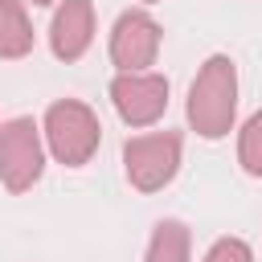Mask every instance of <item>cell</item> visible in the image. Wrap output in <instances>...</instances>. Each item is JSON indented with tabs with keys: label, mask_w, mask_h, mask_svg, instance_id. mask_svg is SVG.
Returning a JSON list of instances; mask_svg holds the SVG:
<instances>
[{
	"label": "cell",
	"mask_w": 262,
	"mask_h": 262,
	"mask_svg": "<svg viewBox=\"0 0 262 262\" xmlns=\"http://www.w3.org/2000/svg\"><path fill=\"white\" fill-rule=\"evenodd\" d=\"M45 139H49V151H53L57 164L82 168V164H90V156L102 143V123L86 102L57 98L45 111Z\"/></svg>",
	"instance_id": "cell-2"
},
{
	"label": "cell",
	"mask_w": 262,
	"mask_h": 262,
	"mask_svg": "<svg viewBox=\"0 0 262 262\" xmlns=\"http://www.w3.org/2000/svg\"><path fill=\"white\" fill-rule=\"evenodd\" d=\"M147 4H156V0H147Z\"/></svg>",
	"instance_id": "cell-13"
},
{
	"label": "cell",
	"mask_w": 262,
	"mask_h": 262,
	"mask_svg": "<svg viewBox=\"0 0 262 262\" xmlns=\"http://www.w3.org/2000/svg\"><path fill=\"white\" fill-rule=\"evenodd\" d=\"M237 160L250 176H262V111H254L242 127V139H237Z\"/></svg>",
	"instance_id": "cell-10"
},
{
	"label": "cell",
	"mask_w": 262,
	"mask_h": 262,
	"mask_svg": "<svg viewBox=\"0 0 262 262\" xmlns=\"http://www.w3.org/2000/svg\"><path fill=\"white\" fill-rule=\"evenodd\" d=\"M45 172V147L33 119L16 115L0 123V180L8 192H29Z\"/></svg>",
	"instance_id": "cell-3"
},
{
	"label": "cell",
	"mask_w": 262,
	"mask_h": 262,
	"mask_svg": "<svg viewBox=\"0 0 262 262\" xmlns=\"http://www.w3.org/2000/svg\"><path fill=\"white\" fill-rule=\"evenodd\" d=\"M123 168L131 188L139 192H160L172 184L180 168V135L176 131H156V135H135L123 143Z\"/></svg>",
	"instance_id": "cell-4"
},
{
	"label": "cell",
	"mask_w": 262,
	"mask_h": 262,
	"mask_svg": "<svg viewBox=\"0 0 262 262\" xmlns=\"http://www.w3.org/2000/svg\"><path fill=\"white\" fill-rule=\"evenodd\" d=\"M143 262H192L188 258V229H184V221L164 217L151 229V246H147Z\"/></svg>",
	"instance_id": "cell-9"
},
{
	"label": "cell",
	"mask_w": 262,
	"mask_h": 262,
	"mask_svg": "<svg viewBox=\"0 0 262 262\" xmlns=\"http://www.w3.org/2000/svg\"><path fill=\"white\" fill-rule=\"evenodd\" d=\"M94 41V4L90 0H61L49 25V49L57 61H78Z\"/></svg>",
	"instance_id": "cell-7"
},
{
	"label": "cell",
	"mask_w": 262,
	"mask_h": 262,
	"mask_svg": "<svg viewBox=\"0 0 262 262\" xmlns=\"http://www.w3.org/2000/svg\"><path fill=\"white\" fill-rule=\"evenodd\" d=\"M33 4H41V8H45V4H53V0H33Z\"/></svg>",
	"instance_id": "cell-12"
},
{
	"label": "cell",
	"mask_w": 262,
	"mask_h": 262,
	"mask_svg": "<svg viewBox=\"0 0 262 262\" xmlns=\"http://www.w3.org/2000/svg\"><path fill=\"white\" fill-rule=\"evenodd\" d=\"M156 53H160V25L139 8L123 12L111 29V61L119 66V74L147 70L156 61Z\"/></svg>",
	"instance_id": "cell-6"
},
{
	"label": "cell",
	"mask_w": 262,
	"mask_h": 262,
	"mask_svg": "<svg viewBox=\"0 0 262 262\" xmlns=\"http://www.w3.org/2000/svg\"><path fill=\"white\" fill-rule=\"evenodd\" d=\"M233 115H237V66L225 53H213L188 86V123L196 135L221 139L229 135Z\"/></svg>",
	"instance_id": "cell-1"
},
{
	"label": "cell",
	"mask_w": 262,
	"mask_h": 262,
	"mask_svg": "<svg viewBox=\"0 0 262 262\" xmlns=\"http://www.w3.org/2000/svg\"><path fill=\"white\" fill-rule=\"evenodd\" d=\"M33 49V25L20 0H0V57H25Z\"/></svg>",
	"instance_id": "cell-8"
},
{
	"label": "cell",
	"mask_w": 262,
	"mask_h": 262,
	"mask_svg": "<svg viewBox=\"0 0 262 262\" xmlns=\"http://www.w3.org/2000/svg\"><path fill=\"white\" fill-rule=\"evenodd\" d=\"M111 102L127 127H147L168 111V78L164 74H115Z\"/></svg>",
	"instance_id": "cell-5"
},
{
	"label": "cell",
	"mask_w": 262,
	"mask_h": 262,
	"mask_svg": "<svg viewBox=\"0 0 262 262\" xmlns=\"http://www.w3.org/2000/svg\"><path fill=\"white\" fill-rule=\"evenodd\" d=\"M205 262H254V254H250V246L242 237H221V242L209 246Z\"/></svg>",
	"instance_id": "cell-11"
}]
</instances>
